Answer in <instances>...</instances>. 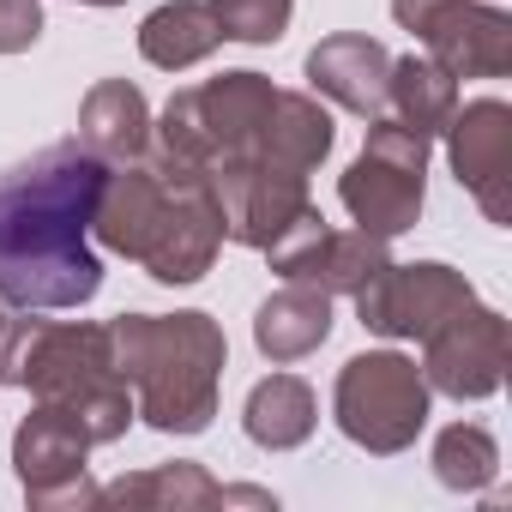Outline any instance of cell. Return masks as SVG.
Listing matches in <instances>:
<instances>
[{
	"label": "cell",
	"instance_id": "1",
	"mask_svg": "<svg viewBox=\"0 0 512 512\" xmlns=\"http://www.w3.org/2000/svg\"><path fill=\"white\" fill-rule=\"evenodd\" d=\"M109 163L79 139L37 151L0 175V302L25 314L85 308L103 290L91 211Z\"/></svg>",
	"mask_w": 512,
	"mask_h": 512
},
{
	"label": "cell",
	"instance_id": "2",
	"mask_svg": "<svg viewBox=\"0 0 512 512\" xmlns=\"http://www.w3.org/2000/svg\"><path fill=\"white\" fill-rule=\"evenodd\" d=\"M91 241L145 266L169 290L199 284L223 247L217 193L193 163H175L151 145L133 163H109L91 211Z\"/></svg>",
	"mask_w": 512,
	"mask_h": 512
},
{
	"label": "cell",
	"instance_id": "3",
	"mask_svg": "<svg viewBox=\"0 0 512 512\" xmlns=\"http://www.w3.org/2000/svg\"><path fill=\"white\" fill-rule=\"evenodd\" d=\"M115 374L133 386V416L157 434H205L229 338L211 314H121L109 320Z\"/></svg>",
	"mask_w": 512,
	"mask_h": 512
},
{
	"label": "cell",
	"instance_id": "4",
	"mask_svg": "<svg viewBox=\"0 0 512 512\" xmlns=\"http://www.w3.org/2000/svg\"><path fill=\"white\" fill-rule=\"evenodd\" d=\"M0 386H19L37 404H61L85 422L91 446L133 428V386L115 374L109 326L91 320H19L0 338Z\"/></svg>",
	"mask_w": 512,
	"mask_h": 512
},
{
	"label": "cell",
	"instance_id": "5",
	"mask_svg": "<svg viewBox=\"0 0 512 512\" xmlns=\"http://www.w3.org/2000/svg\"><path fill=\"white\" fill-rule=\"evenodd\" d=\"M278 85L266 73H217L205 85H187L163 103V115L151 121V145L175 163H193L199 175H211L217 163L241 157L260 139L266 115H272Z\"/></svg>",
	"mask_w": 512,
	"mask_h": 512
},
{
	"label": "cell",
	"instance_id": "6",
	"mask_svg": "<svg viewBox=\"0 0 512 512\" xmlns=\"http://www.w3.org/2000/svg\"><path fill=\"white\" fill-rule=\"evenodd\" d=\"M428 404H434V392H428L422 368L398 350L350 356L332 386V416H338L344 440H356L374 458L410 452L416 434L428 428Z\"/></svg>",
	"mask_w": 512,
	"mask_h": 512
},
{
	"label": "cell",
	"instance_id": "7",
	"mask_svg": "<svg viewBox=\"0 0 512 512\" xmlns=\"http://www.w3.org/2000/svg\"><path fill=\"white\" fill-rule=\"evenodd\" d=\"M338 199L356 217V229H368L380 241L416 229L422 199H428V139L398 127L392 115H374L368 139H362V157L338 181Z\"/></svg>",
	"mask_w": 512,
	"mask_h": 512
},
{
	"label": "cell",
	"instance_id": "8",
	"mask_svg": "<svg viewBox=\"0 0 512 512\" xmlns=\"http://www.w3.org/2000/svg\"><path fill=\"white\" fill-rule=\"evenodd\" d=\"M392 19L422 37L428 61L452 79H506L512 73V19L488 0H392Z\"/></svg>",
	"mask_w": 512,
	"mask_h": 512
},
{
	"label": "cell",
	"instance_id": "9",
	"mask_svg": "<svg viewBox=\"0 0 512 512\" xmlns=\"http://www.w3.org/2000/svg\"><path fill=\"white\" fill-rule=\"evenodd\" d=\"M211 193H217V217H223V235L266 253L314 199H308V175L302 169H284L278 157H266L260 145H247L241 157L217 163L211 175Z\"/></svg>",
	"mask_w": 512,
	"mask_h": 512
},
{
	"label": "cell",
	"instance_id": "10",
	"mask_svg": "<svg viewBox=\"0 0 512 512\" xmlns=\"http://www.w3.org/2000/svg\"><path fill=\"white\" fill-rule=\"evenodd\" d=\"M85 452H91L85 422L73 410H61V404H37L13 434V470H19L25 500L37 512L103 506V488L85 476Z\"/></svg>",
	"mask_w": 512,
	"mask_h": 512
},
{
	"label": "cell",
	"instance_id": "11",
	"mask_svg": "<svg viewBox=\"0 0 512 512\" xmlns=\"http://www.w3.org/2000/svg\"><path fill=\"white\" fill-rule=\"evenodd\" d=\"M506 356H512L506 314H494V308H482V302H464L458 314H446V320L422 338V380H428V392H440V398L476 404V398H494V392H500Z\"/></svg>",
	"mask_w": 512,
	"mask_h": 512
},
{
	"label": "cell",
	"instance_id": "12",
	"mask_svg": "<svg viewBox=\"0 0 512 512\" xmlns=\"http://www.w3.org/2000/svg\"><path fill=\"white\" fill-rule=\"evenodd\" d=\"M266 260H272V272L284 278V284H314V290H326V296H356L392 253H386V241L380 235H368V229H332L326 217H320V205H308L272 247H266Z\"/></svg>",
	"mask_w": 512,
	"mask_h": 512
},
{
	"label": "cell",
	"instance_id": "13",
	"mask_svg": "<svg viewBox=\"0 0 512 512\" xmlns=\"http://www.w3.org/2000/svg\"><path fill=\"white\" fill-rule=\"evenodd\" d=\"M464 302H476L470 278L440 266V260H416V266H380L362 290H356V314L368 332L380 338H428L446 314H458Z\"/></svg>",
	"mask_w": 512,
	"mask_h": 512
},
{
	"label": "cell",
	"instance_id": "14",
	"mask_svg": "<svg viewBox=\"0 0 512 512\" xmlns=\"http://www.w3.org/2000/svg\"><path fill=\"white\" fill-rule=\"evenodd\" d=\"M446 157L458 187L482 205L488 223H512V109L500 97H476L446 121Z\"/></svg>",
	"mask_w": 512,
	"mask_h": 512
},
{
	"label": "cell",
	"instance_id": "15",
	"mask_svg": "<svg viewBox=\"0 0 512 512\" xmlns=\"http://www.w3.org/2000/svg\"><path fill=\"white\" fill-rule=\"evenodd\" d=\"M386 79H392V55L386 43L362 37V31H344V37H326L314 55H308V85L314 97H326L332 109H350L362 121L386 115Z\"/></svg>",
	"mask_w": 512,
	"mask_h": 512
},
{
	"label": "cell",
	"instance_id": "16",
	"mask_svg": "<svg viewBox=\"0 0 512 512\" xmlns=\"http://www.w3.org/2000/svg\"><path fill=\"white\" fill-rule=\"evenodd\" d=\"M103 506H139V512H205V506H278L266 488H223L199 464H157L139 476H121L103 488Z\"/></svg>",
	"mask_w": 512,
	"mask_h": 512
},
{
	"label": "cell",
	"instance_id": "17",
	"mask_svg": "<svg viewBox=\"0 0 512 512\" xmlns=\"http://www.w3.org/2000/svg\"><path fill=\"white\" fill-rule=\"evenodd\" d=\"M79 145L103 163H133L151 151V103L127 79H97L79 103Z\"/></svg>",
	"mask_w": 512,
	"mask_h": 512
},
{
	"label": "cell",
	"instance_id": "18",
	"mask_svg": "<svg viewBox=\"0 0 512 512\" xmlns=\"http://www.w3.org/2000/svg\"><path fill=\"white\" fill-rule=\"evenodd\" d=\"M326 338H332V296L314 290V284H284L278 296L260 302V314H253V344H260V356L278 362V368L314 356Z\"/></svg>",
	"mask_w": 512,
	"mask_h": 512
},
{
	"label": "cell",
	"instance_id": "19",
	"mask_svg": "<svg viewBox=\"0 0 512 512\" xmlns=\"http://www.w3.org/2000/svg\"><path fill=\"white\" fill-rule=\"evenodd\" d=\"M332 139H338L332 109L314 91H278L272 97V115H266V127H260V139H253V145H260L266 157H278L284 169L314 175L332 157Z\"/></svg>",
	"mask_w": 512,
	"mask_h": 512
},
{
	"label": "cell",
	"instance_id": "20",
	"mask_svg": "<svg viewBox=\"0 0 512 512\" xmlns=\"http://www.w3.org/2000/svg\"><path fill=\"white\" fill-rule=\"evenodd\" d=\"M320 422V404H314V386L302 374H272L247 392V410H241V428L253 446H266V452H296L308 446Z\"/></svg>",
	"mask_w": 512,
	"mask_h": 512
},
{
	"label": "cell",
	"instance_id": "21",
	"mask_svg": "<svg viewBox=\"0 0 512 512\" xmlns=\"http://www.w3.org/2000/svg\"><path fill=\"white\" fill-rule=\"evenodd\" d=\"M223 49V25L205 0H169L139 25V55L163 73H187L199 61H211Z\"/></svg>",
	"mask_w": 512,
	"mask_h": 512
},
{
	"label": "cell",
	"instance_id": "22",
	"mask_svg": "<svg viewBox=\"0 0 512 512\" xmlns=\"http://www.w3.org/2000/svg\"><path fill=\"white\" fill-rule=\"evenodd\" d=\"M452 109H458V79H452L446 67H434L428 55H404V61H392V79H386V115H392L398 127L434 139V133H446Z\"/></svg>",
	"mask_w": 512,
	"mask_h": 512
},
{
	"label": "cell",
	"instance_id": "23",
	"mask_svg": "<svg viewBox=\"0 0 512 512\" xmlns=\"http://www.w3.org/2000/svg\"><path fill=\"white\" fill-rule=\"evenodd\" d=\"M434 476L452 494H482L500 476V446L482 422H452L434 434Z\"/></svg>",
	"mask_w": 512,
	"mask_h": 512
},
{
	"label": "cell",
	"instance_id": "24",
	"mask_svg": "<svg viewBox=\"0 0 512 512\" xmlns=\"http://www.w3.org/2000/svg\"><path fill=\"white\" fill-rule=\"evenodd\" d=\"M205 7L217 13L223 25V43H253V49H266L290 31V13H296V0H205Z\"/></svg>",
	"mask_w": 512,
	"mask_h": 512
},
{
	"label": "cell",
	"instance_id": "25",
	"mask_svg": "<svg viewBox=\"0 0 512 512\" xmlns=\"http://www.w3.org/2000/svg\"><path fill=\"white\" fill-rule=\"evenodd\" d=\"M43 37V0H0V55H25Z\"/></svg>",
	"mask_w": 512,
	"mask_h": 512
},
{
	"label": "cell",
	"instance_id": "26",
	"mask_svg": "<svg viewBox=\"0 0 512 512\" xmlns=\"http://www.w3.org/2000/svg\"><path fill=\"white\" fill-rule=\"evenodd\" d=\"M85 7H127V0H85Z\"/></svg>",
	"mask_w": 512,
	"mask_h": 512
},
{
	"label": "cell",
	"instance_id": "27",
	"mask_svg": "<svg viewBox=\"0 0 512 512\" xmlns=\"http://www.w3.org/2000/svg\"><path fill=\"white\" fill-rule=\"evenodd\" d=\"M7 326H13V320H7V302H0V338H7Z\"/></svg>",
	"mask_w": 512,
	"mask_h": 512
}]
</instances>
